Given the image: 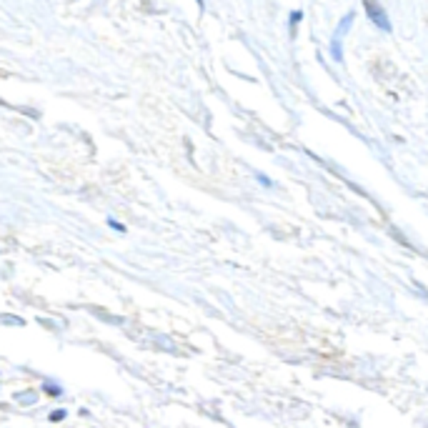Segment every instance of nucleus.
Listing matches in <instances>:
<instances>
[{"instance_id":"f257e3e1","label":"nucleus","mask_w":428,"mask_h":428,"mask_svg":"<svg viewBox=\"0 0 428 428\" xmlns=\"http://www.w3.org/2000/svg\"><path fill=\"white\" fill-rule=\"evenodd\" d=\"M363 8H366L368 18L374 20V25H379L381 31H391V20H388V15H385L379 0H363Z\"/></svg>"},{"instance_id":"f03ea898","label":"nucleus","mask_w":428,"mask_h":428,"mask_svg":"<svg viewBox=\"0 0 428 428\" xmlns=\"http://www.w3.org/2000/svg\"><path fill=\"white\" fill-rule=\"evenodd\" d=\"M351 23H353V13H349V15H346V18L341 20V25H338L336 36H333V58H336V61H343L341 38H343V33H346V28H351Z\"/></svg>"},{"instance_id":"20e7f679","label":"nucleus","mask_w":428,"mask_h":428,"mask_svg":"<svg viewBox=\"0 0 428 428\" xmlns=\"http://www.w3.org/2000/svg\"><path fill=\"white\" fill-rule=\"evenodd\" d=\"M108 226H110V228H118V231H125V228H123L121 223H116V220H108Z\"/></svg>"},{"instance_id":"7ed1b4c3","label":"nucleus","mask_w":428,"mask_h":428,"mask_svg":"<svg viewBox=\"0 0 428 428\" xmlns=\"http://www.w3.org/2000/svg\"><path fill=\"white\" fill-rule=\"evenodd\" d=\"M66 418V411H55V413H50V421H63Z\"/></svg>"}]
</instances>
